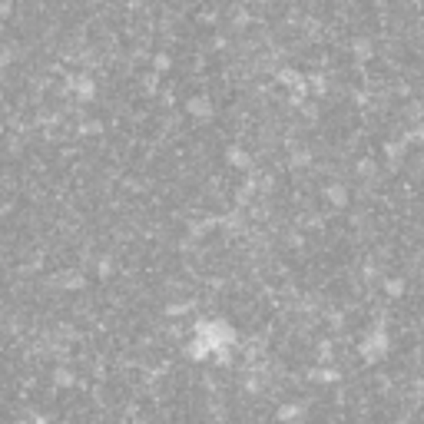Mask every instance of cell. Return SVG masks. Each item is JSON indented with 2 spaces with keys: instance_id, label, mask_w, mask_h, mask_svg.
<instances>
[{
  "instance_id": "obj_1",
  "label": "cell",
  "mask_w": 424,
  "mask_h": 424,
  "mask_svg": "<svg viewBox=\"0 0 424 424\" xmlns=\"http://www.w3.org/2000/svg\"><path fill=\"white\" fill-rule=\"evenodd\" d=\"M358 355H361L365 365L385 361V355H388V328H385V322H375V325L361 335V341H358Z\"/></svg>"
},
{
  "instance_id": "obj_2",
  "label": "cell",
  "mask_w": 424,
  "mask_h": 424,
  "mask_svg": "<svg viewBox=\"0 0 424 424\" xmlns=\"http://www.w3.org/2000/svg\"><path fill=\"white\" fill-rule=\"evenodd\" d=\"M408 149H411V139H408V136L385 143V159H388V166H401V163H405Z\"/></svg>"
},
{
  "instance_id": "obj_3",
  "label": "cell",
  "mask_w": 424,
  "mask_h": 424,
  "mask_svg": "<svg viewBox=\"0 0 424 424\" xmlns=\"http://www.w3.org/2000/svg\"><path fill=\"white\" fill-rule=\"evenodd\" d=\"M325 199L335 206V209H345L348 206V189L341 183H332V186H325Z\"/></svg>"
},
{
  "instance_id": "obj_4",
  "label": "cell",
  "mask_w": 424,
  "mask_h": 424,
  "mask_svg": "<svg viewBox=\"0 0 424 424\" xmlns=\"http://www.w3.org/2000/svg\"><path fill=\"white\" fill-rule=\"evenodd\" d=\"M302 418H305V405H295V401H292V405L279 408V421L282 424H295V421H302Z\"/></svg>"
},
{
  "instance_id": "obj_5",
  "label": "cell",
  "mask_w": 424,
  "mask_h": 424,
  "mask_svg": "<svg viewBox=\"0 0 424 424\" xmlns=\"http://www.w3.org/2000/svg\"><path fill=\"white\" fill-rule=\"evenodd\" d=\"M358 176L371 183V179L378 176V163H375V159H361V163H358Z\"/></svg>"
},
{
  "instance_id": "obj_6",
  "label": "cell",
  "mask_w": 424,
  "mask_h": 424,
  "mask_svg": "<svg viewBox=\"0 0 424 424\" xmlns=\"http://www.w3.org/2000/svg\"><path fill=\"white\" fill-rule=\"evenodd\" d=\"M385 292L391 299H401L405 295V279H385Z\"/></svg>"
},
{
  "instance_id": "obj_7",
  "label": "cell",
  "mask_w": 424,
  "mask_h": 424,
  "mask_svg": "<svg viewBox=\"0 0 424 424\" xmlns=\"http://www.w3.org/2000/svg\"><path fill=\"white\" fill-rule=\"evenodd\" d=\"M371 50H375L371 47V40H355V57L358 60H368L371 57Z\"/></svg>"
},
{
  "instance_id": "obj_8",
  "label": "cell",
  "mask_w": 424,
  "mask_h": 424,
  "mask_svg": "<svg viewBox=\"0 0 424 424\" xmlns=\"http://www.w3.org/2000/svg\"><path fill=\"white\" fill-rule=\"evenodd\" d=\"M312 378H315V381H338V371L335 368H318Z\"/></svg>"
},
{
  "instance_id": "obj_9",
  "label": "cell",
  "mask_w": 424,
  "mask_h": 424,
  "mask_svg": "<svg viewBox=\"0 0 424 424\" xmlns=\"http://www.w3.org/2000/svg\"><path fill=\"white\" fill-rule=\"evenodd\" d=\"M229 163H232V166H242V169H245V166H249V156L242 153V149H229Z\"/></svg>"
},
{
  "instance_id": "obj_10",
  "label": "cell",
  "mask_w": 424,
  "mask_h": 424,
  "mask_svg": "<svg viewBox=\"0 0 424 424\" xmlns=\"http://www.w3.org/2000/svg\"><path fill=\"white\" fill-rule=\"evenodd\" d=\"M395 424H408V421H395Z\"/></svg>"
}]
</instances>
